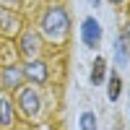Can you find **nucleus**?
<instances>
[{"label": "nucleus", "instance_id": "1", "mask_svg": "<svg viewBox=\"0 0 130 130\" xmlns=\"http://www.w3.org/2000/svg\"><path fill=\"white\" fill-rule=\"evenodd\" d=\"M68 29H70V18L65 13V8H60V5L50 8L47 13L42 16V31H44L50 39H62L68 34Z\"/></svg>", "mask_w": 130, "mask_h": 130}, {"label": "nucleus", "instance_id": "2", "mask_svg": "<svg viewBox=\"0 0 130 130\" xmlns=\"http://www.w3.org/2000/svg\"><path fill=\"white\" fill-rule=\"evenodd\" d=\"M18 107L26 117H34L39 112V107H42V99L31 86H26V89H18Z\"/></svg>", "mask_w": 130, "mask_h": 130}, {"label": "nucleus", "instance_id": "3", "mask_svg": "<svg viewBox=\"0 0 130 130\" xmlns=\"http://www.w3.org/2000/svg\"><path fill=\"white\" fill-rule=\"evenodd\" d=\"M81 39H83V44L86 47H99V42H102V26H99V21L96 18H83V24H81Z\"/></svg>", "mask_w": 130, "mask_h": 130}, {"label": "nucleus", "instance_id": "4", "mask_svg": "<svg viewBox=\"0 0 130 130\" xmlns=\"http://www.w3.org/2000/svg\"><path fill=\"white\" fill-rule=\"evenodd\" d=\"M21 73H24V78H29L31 83H37V86H42V83H47V65L42 62V60H29L24 68H21Z\"/></svg>", "mask_w": 130, "mask_h": 130}, {"label": "nucleus", "instance_id": "5", "mask_svg": "<svg viewBox=\"0 0 130 130\" xmlns=\"http://www.w3.org/2000/svg\"><path fill=\"white\" fill-rule=\"evenodd\" d=\"M18 50H21V55L29 57V60H34L37 57V52H39V37L34 34V31H26V34H21V42H18Z\"/></svg>", "mask_w": 130, "mask_h": 130}, {"label": "nucleus", "instance_id": "6", "mask_svg": "<svg viewBox=\"0 0 130 130\" xmlns=\"http://www.w3.org/2000/svg\"><path fill=\"white\" fill-rule=\"evenodd\" d=\"M21 81H24V73H21V68H16V65H5V68H3L0 86H5V89H18Z\"/></svg>", "mask_w": 130, "mask_h": 130}, {"label": "nucleus", "instance_id": "7", "mask_svg": "<svg viewBox=\"0 0 130 130\" xmlns=\"http://www.w3.org/2000/svg\"><path fill=\"white\" fill-rule=\"evenodd\" d=\"M18 24H21V21H18V16H13V13H10V10H0V31H3V34H16V31H18Z\"/></svg>", "mask_w": 130, "mask_h": 130}, {"label": "nucleus", "instance_id": "8", "mask_svg": "<svg viewBox=\"0 0 130 130\" xmlns=\"http://www.w3.org/2000/svg\"><path fill=\"white\" fill-rule=\"evenodd\" d=\"M13 125V104L8 99H0V127H10Z\"/></svg>", "mask_w": 130, "mask_h": 130}, {"label": "nucleus", "instance_id": "9", "mask_svg": "<svg viewBox=\"0 0 130 130\" xmlns=\"http://www.w3.org/2000/svg\"><path fill=\"white\" fill-rule=\"evenodd\" d=\"M104 73H107V62H104L102 57H96L94 68H91V83H94V86H102V81H104Z\"/></svg>", "mask_w": 130, "mask_h": 130}, {"label": "nucleus", "instance_id": "10", "mask_svg": "<svg viewBox=\"0 0 130 130\" xmlns=\"http://www.w3.org/2000/svg\"><path fill=\"white\" fill-rule=\"evenodd\" d=\"M120 94H122V81H120V75H109V89H107V96H109V102H117L120 99Z\"/></svg>", "mask_w": 130, "mask_h": 130}, {"label": "nucleus", "instance_id": "11", "mask_svg": "<svg viewBox=\"0 0 130 130\" xmlns=\"http://www.w3.org/2000/svg\"><path fill=\"white\" fill-rule=\"evenodd\" d=\"M115 60H117V65H125L127 62V44L122 39L117 42V47H115Z\"/></svg>", "mask_w": 130, "mask_h": 130}, {"label": "nucleus", "instance_id": "12", "mask_svg": "<svg viewBox=\"0 0 130 130\" xmlns=\"http://www.w3.org/2000/svg\"><path fill=\"white\" fill-rule=\"evenodd\" d=\"M81 127L83 130H96V115L94 112H83L81 115Z\"/></svg>", "mask_w": 130, "mask_h": 130}, {"label": "nucleus", "instance_id": "13", "mask_svg": "<svg viewBox=\"0 0 130 130\" xmlns=\"http://www.w3.org/2000/svg\"><path fill=\"white\" fill-rule=\"evenodd\" d=\"M122 42H125V44L130 47V24H125V29H122V37H120Z\"/></svg>", "mask_w": 130, "mask_h": 130}, {"label": "nucleus", "instance_id": "14", "mask_svg": "<svg viewBox=\"0 0 130 130\" xmlns=\"http://www.w3.org/2000/svg\"><path fill=\"white\" fill-rule=\"evenodd\" d=\"M18 3V0H0V5H5V8H13Z\"/></svg>", "mask_w": 130, "mask_h": 130}, {"label": "nucleus", "instance_id": "15", "mask_svg": "<svg viewBox=\"0 0 130 130\" xmlns=\"http://www.w3.org/2000/svg\"><path fill=\"white\" fill-rule=\"evenodd\" d=\"M91 5H94V8H96V5H99V0H91Z\"/></svg>", "mask_w": 130, "mask_h": 130}, {"label": "nucleus", "instance_id": "16", "mask_svg": "<svg viewBox=\"0 0 130 130\" xmlns=\"http://www.w3.org/2000/svg\"><path fill=\"white\" fill-rule=\"evenodd\" d=\"M112 3H115V5H117V3H122V0H112Z\"/></svg>", "mask_w": 130, "mask_h": 130}]
</instances>
